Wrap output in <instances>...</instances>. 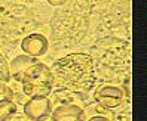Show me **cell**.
I'll return each instance as SVG.
<instances>
[{"instance_id": "obj_1", "label": "cell", "mask_w": 147, "mask_h": 121, "mask_svg": "<svg viewBox=\"0 0 147 121\" xmlns=\"http://www.w3.org/2000/svg\"><path fill=\"white\" fill-rule=\"evenodd\" d=\"M49 68L52 72L54 89L57 87L88 94V92L92 90L98 80L94 59L91 53H85V52L68 53L57 59Z\"/></svg>"}, {"instance_id": "obj_2", "label": "cell", "mask_w": 147, "mask_h": 121, "mask_svg": "<svg viewBox=\"0 0 147 121\" xmlns=\"http://www.w3.org/2000/svg\"><path fill=\"white\" fill-rule=\"evenodd\" d=\"M92 59L97 66V74L101 75L109 83H117L120 74H129V56L131 46L122 40H106L98 41L92 49Z\"/></svg>"}, {"instance_id": "obj_3", "label": "cell", "mask_w": 147, "mask_h": 121, "mask_svg": "<svg viewBox=\"0 0 147 121\" xmlns=\"http://www.w3.org/2000/svg\"><path fill=\"white\" fill-rule=\"evenodd\" d=\"M20 84L22 93L30 98H49L51 92L54 90V80L51 68L43 64L37 62L30 65L20 77Z\"/></svg>"}, {"instance_id": "obj_4", "label": "cell", "mask_w": 147, "mask_h": 121, "mask_svg": "<svg viewBox=\"0 0 147 121\" xmlns=\"http://www.w3.org/2000/svg\"><path fill=\"white\" fill-rule=\"evenodd\" d=\"M94 102L109 109L115 118L116 115L122 114L123 111H128L129 102H131V92L125 84L106 81L97 86L94 92Z\"/></svg>"}, {"instance_id": "obj_5", "label": "cell", "mask_w": 147, "mask_h": 121, "mask_svg": "<svg viewBox=\"0 0 147 121\" xmlns=\"http://www.w3.org/2000/svg\"><path fill=\"white\" fill-rule=\"evenodd\" d=\"M52 108L49 98H30L22 105V115L30 121H46L49 120Z\"/></svg>"}, {"instance_id": "obj_6", "label": "cell", "mask_w": 147, "mask_h": 121, "mask_svg": "<svg viewBox=\"0 0 147 121\" xmlns=\"http://www.w3.org/2000/svg\"><path fill=\"white\" fill-rule=\"evenodd\" d=\"M21 50L30 58L45 56L49 50V40L39 33H33L21 40Z\"/></svg>"}, {"instance_id": "obj_7", "label": "cell", "mask_w": 147, "mask_h": 121, "mask_svg": "<svg viewBox=\"0 0 147 121\" xmlns=\"http://www.w3.org/2000/svg\"><path fill=\"white\" fill-rule=\"evenodd\" d=\"M85 108L77 105H57L52 108L49 121H85Z\"/></svg>"}, {"instance_id": "obj_8", "label": "cell", "mask_w": 147, "mask_h": 121, "mask_svg": "<svg viewBox=\"0 0 147 121\" xmlns=\"http://www.w3.org/2000/svg\"><path fill=\"white\" fill-rule=\"evenodd\" d=\"M49 99L52 102V106L57 105H77L85 108L88 105L86 100V94L85 93H76V92H68V90H63V89H55L51 92Z\"/></svg>"}, {"instance_id": "obj_9", "label": "cell", "mask_w": 147, "mask_h": 121, "mask_svg": "<svg viewBox=\"0 0 147 121\" xmlns=\"http://www.w3.org/2000/svg\"><path fill=\"white\" fill-rule=\"evenodd\" d=\"M37 59L36 58H30L27 55H18L15 56L12 61H9V74H11V80L18 81L21 74L27 70V68L33 64H36Z\"/></svg>"}, {"instance_id": "obj_10", "label": "cell", "mask_w": 147, "mask_h": 121, "mask_svg": "<svg viewBox=\"0 0 147 121\" xmlns=\"http://www.w3.org/2000/svg\"><path fill=\"white\" fill-rule=\"evenodd\" d=\"M85 115H86L85 121H115L113 114L97 102L88 103L85 106Z\"/></svg>"}, {"instance_id": "obj_11", "label": "cell", "mask_w": 147, "mask_h": 121, "mask_svg": "<svg viewBox=\"0 0 147 121\" xmlns=\"http://www.w3.org/2000/svg\"><path fill=\"white\" fill-rule=\"evenodd\" d=\"M15 114H18V105L12 99L0 100V121H7Z\"/></svg>"}, {"instance_id": "obj_12", "label": "cell", "mask_w": 147, "mask_h": 121, "mask_svg": "<svg viewBox=\"0 0 147 121\" xmlns=\"http://www.w3.org/2000/svg\"><path fill=\"white\" fill-rule=\"evenodd\" d=\"M0 81L2 83H9L11 81V74H9V61L7 58L0 52Z\"/></svg>"}, {"instance_id": "obj_13", "label": "cell", "mask_w": 147, "mask_h": 121, "mask_svg": "<svg viewBox=\"0 0 147 121\" xmlns=\"http://www.w3.org/2000/svg\"><path fill=\"white\" fill-rule=\"evenodd\" d=\"M5 99H12L11 89H9V86H7V83L0 81V100H5Z\"/></svg>"}, {"instance_id": "obj_14", "label": "cell", "mask_w": 147, "mask_h": 121, "mask_svg": "<svg viewBox=\"0 0 147 121\" xmlns=\"http://www.w3.org/2000/svg\"><path fill=\"white\" fill-rule=\"evenodd\" d=\"M46 2L51 6H63V5H65L68 2V0H46Z\"/></svg>"}, {"instance_id": "obj_15", "label": "cell", "mask_w": 147, "mask_h": 121, "mask_svg": "<svg viewBox=\"0 0 147 121\" xmlns=\"http://www.w3.org/2000/svg\"><path fill=\"white\" fill-rule=\"evenodd\" d=\"M7 121H30L28 118H25L24 115H21V114H15L13 117H11Z\"/></svg>"}]
</instances>
